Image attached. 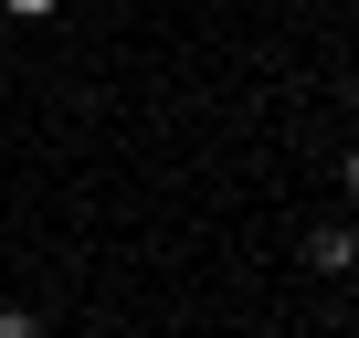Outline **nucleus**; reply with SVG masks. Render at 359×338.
Instances as JSON below:
<instances>
[{
    "mask_svg": "<svg viewBox=\"0 0 359 338\" xmlns=\"http://www.w3.org/2000/svg\"><path fill=\"white\" fill-rule=\"evenodd\" d=\"M306 264H317V275H348V264H359V233H348V222H317V233H306Z\"/></svg>",
    "mask_w": 359,
    "mask_h": 338,
    "instance_id": "obj_1",
    "label": "nucleus"
},
{
    "mask_svg": "<svg viewBox=\"0 0 359 338\" xmlns=\"http://www.w3.org/2000/svg\"><path fill=\"white\" fill-rule=\"evenodd\" d=\"M0 338H43V327H32V317H22V306H0Z\"/></svg>",
    "mask_w": 359,
    "mask_h": 338,
    "instance_id": "obj_2",
    "label": "nucleus"
},
{
    "mask_svg": "<svg viewBox=\"0 0 359 338\" xmlns=\"http://www.w3.org/2000/svg\"><path fill=\"white\" fill-rule=\"evenodd\" d=\"M338 180H348V201H359V148H348V169H338Z\"/></svg>",
    "mask_w": 359,
    "mask_h": 338,
    "instance_id": "obj_3",
    "label": "nucleus"
},
{
    "mask_svg": "<svg viewBox=\"0 0 359 338\" xmlns=\"http://www.w3.org/2000/svg\"><path fill=\"white\" fill-rule=\"evenodd\" d=\"M0 11H53V0H0Z\"/></svg>",
    "mask_w": 359,
    "mask_h": 338,
    "instance_id": "obj_4",
    "label": "nucleus"
}]
</instances>
